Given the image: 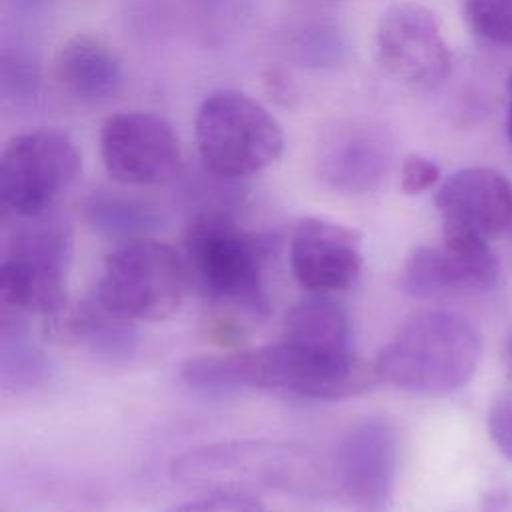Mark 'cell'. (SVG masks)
<instances>
[{
  "label": "cell",
  "instance_id": "1",
  "mask_svg": "<svg viewBox=\"0 0 512 512\" xmlns=\"http://www.w3.org/2000/svg\"><path fill=\"white\" fill-rule=\"evenodd\" d=\"M180 378L204 392L260 388L314 400L350 398L378 382L374 364L352 350L324 352L286 340L256 350L188 358L180 366Z\"/></svg>",
  "mask_w": 512,
  "mask_h": 512
},
{
  "label": "cell",
  "instance_id": "2",
  "mask_svg": "<svg viewBox=\"0 0 512 512\" xmlns=\"http://www.w3.org/2000/svg\"><path fill=\"white\" fill-rule=\"evenodd\" d=\"M482 358V336L472 320L450 310H426L406 320L378 352V380L422 396L466 386Z\"/></svg>",
  "mask_w": 512,
  "mask_h": 512
},
{
  "label": "cell",
  "instance_id": "3",
  "mask_svg": "<svg viewBox=\"0 0 512 512\" xmlns=\"http://www.w3.org/2000/svg\"><path fill=\"white\" fill-rule=\"evenodd\" d=\"M268 242L232 216L196 214L184 232V262L196 288L218 306L264 318L270 300L264 284Z\"/></svg>",
  "mask_w": 512,
  "mask_h": 512
},
{
  "label": "cell",
  "instance_id": "4",
  "mask_svg": "<svg viewBox=\"0 0 512 512\" xmlns=\"http://www.w3.org/2000/svg\"><path fill=\"white\" fill-rule=\"evenodd\" d=\"M178 484L212 494L308 492L320 478V464L298 444L272 440H232L206 444L180 454L172 462Z\"/></svg>",
  "mask_w": 512,
  "mask_h": 512
},
{
  "label": "cell",
  "instance_id": "5",
  "mask_svg": "<svg viewBox=\"0 0 512 512\" xmlns=\"http://www.w3.org/2000/svg\"><path fill=\"white\" fill-rule=\"evenodd\" d=\"M190 282L184 256L152 238H134L112 250L90 294L106 312L126 322L172 316Z\"/></svg>",
  "mask_w": 512,
  "mask_h": 512
},
{
  "label": "cell",
  "instance_id": "6",
  "mask_svg": "<svg viewBox=\"0 0 512 512\" xmlns=\"http://www.w3.org/2000/svg\"><path fill=\"white\" fill-rule=\"evenodd\" d=\"M194 136L204 168L222 180L264 170L284 148L278 120L258 100L228 88L214 90L202 100Z\"/></svg>",
  "mask_w": 512,
  "mask_h": 512
},
{
  "label": "cell",
  "instance_id": "7",
  "mask_svg": "<svg viewBox=\"0 0 512 512\" xmlns=\"http://www.w3.org/2000/svg\"><path fill=\"white\" fill-rule=\"evenodd\" d=\"M4 238L0 260V296L18 312L56 316L66 304V280L72 254L68 226L54 218L18 216Z\"/></svg>",
  "mask_w": 512,
  "mask_h": 512
},
{
  "label": "cell",
  "instance_id": "8",
  "mask_svg": "<svg viewBox=\"0 0 512 512\" xmlns=\"http://www.w3.org/2000/svg\"><path fill=\"white\" fill-rule=\"evenodd\" d=\"M80 152L58 130L14 136L0 158V194L14 216L44 214L76 180Z\"/></svg>",
  "mask_w": 512,
  "mask_h": 512
},
{
  "label": "cell",
  "instance_id": "9",
  "mask_svg": "<svg viewBox=\"0 0 512 512\" xmlns=\"http://www.w3.org/2000/svg\"><path fill=\"white\" fill-rule=\"evenodd\" d=\"M500 264L486 240L442 232L440 246H416L400 270V288L412 298H444L490 292Z\"/></svg>",
  "mask_w": 512,
  "mask_h": 512
},
{
  "label": "cell",
  "instance_id": "10",
  "mask_svg": "<svg viewBox=\"0 0 512 512\" xmlns=\"http://www.w3.org/2000/svg\"><path fill=\"white\" fill-rule=\"evenodd\" d=\"M376 52L394 78L420 90L436 88L452 70V54L436 14L416 2L386 8L376 30Z\"/></svg>",
  "mask_w": 512,
  "mask_h": 512
},
{
  "label": "cell",
  "instance_id": "11",
  "mask_svg": "<svg viewBox=\"0 0 512 512\" xmlns=\"http://www.w3.org/2000/svg\"><path fill=\"white\" fill-rule=\"evenodd\" d=\"M100 156L114 180L132 186L168 182L182 160L174 128L152 112L108 116L100 128Z\"/></svg>",
  "mask_w": 512,
  "mask_h": 512
},
{
  "label": "cell",
  "instance_id": "12",
  "mask_svg": "<svg viewBox=\"0 0 512 512\" xmlns=\"http://www.w3.org/2000/svg\"><path fill=\"white\" fill-rule=\"evenodd\" d=\"M398 470V432L386 418L358 422L336 456V484L352 512H388Z\"/></svg>",
  "mask_w": 512,
  "mask_h": 512
},
{
  "label": "cell",
  "instance_id": "13",
  "mask_svg": "<svg viewBox=\"0 0 512 512\" xmlns=\"http://www.w3.org/2000/svg\"><path fill=\"white\" fill-rule=\"evenodd\" d=\"M290 266L310 294L346 290L362 270L360 234L324 218H302L290 238Z\"/></svg>",
  "mask_w": 512,
  "mask_h": 512
},
{
  "label": "cell",
  "instance_id": "14",
  "mask_svg": "<svg viewBox=\"0 0 512 512\" xmlns=\"http://www.w3.org/2000/svg\"><path fill=\"white\" fill-rule=\"evenodd\" d=\"M442 232L490 242L512 222V186L494 168L474 166L450 174L436 190Z\"/></svg>",
  "mask_w": 512,
  "mask_h": 512
},
{
  "label": "cell",
  "instance_id": "15",
  "mask_svg": "<svg viewBox=\"0 0 512 512\" xmlns=\"http://www.w3.org/2000/svg\"><path fill=\"white\" fill-rule=\"evenodd\" d=\"M390 144L366 122H342L324 132L316 152L320 180L342 194L374 192L390 170Z\"/></svg>",
  "mask_w": 512,
  "mask_h": 512
},
{
  "label": "cell",
  "instance_id": "16",
  "mask_svg": "<svg viewBox=\"0 0 512 512\" xmlns=\"http://www.w3.org/2000/svg\"><path fill=\"white\" fill-rule=\"evenodd\" d=\"M56 74L64 90L86 104L108 102L124 86L118 54L90 34H76L62 44L56 56Z\"/></svg>",
  "mask_w": 512,
  "mask_h": 512
},
{
  "label": "cell",
  "instance_id": "17",
  "mask_svg": "<svg viewBox=\"0 0 512 512\" xmlns=\"http://www.w3.org/2000/svg\"><path fill=\"white\" fill-rule=\"evenodd\" d=\"M144 22L160 32L214 38L244 16L248 0H140Z\"/></svg>",
  "mask_w": 512,
  "mask_h": 512
},
{
  "label": "cell",
  "instance_id": "18",
  "mask_svg": "<svg viewBox=\"0 0 512 512\" xmlns=\"http://www.w3.org/2000/svg\"><path fill=\"white\" fill-rule=\"evenodd\" d=\"M282 340L324 352H348L352 322L340 302L328 294H312L288 310Z\"/></svg>",
  "mask_w": 512,
  "mask_h": 512
},
{
  "label": "cell",
  "instance_id": "19",
  "mask_svg": "<svg viewBox=\"0 0 512 512\" xmlns=\"http://www.w3.org/2000/svg\"><path fill=\"white\" fill-rule=\"evenodd\" d=\"M50 376V362L34 342L18 310H4L0 320V386L6 392H24Z\"/></svg>",
  "mask_w": 512,
  "mask_h": 512
},
{
  "label": "cell",
  "instance_id": "20",
  "mask_svg": "<svg viewBox=\"0 0 512 512\" xmlns=\"http://www.w3.org/2000/svg\"><path fill=\"white\" fill-rule=\"evenodd\" d=\"M86 220L98 234L126 242L146 238L158 226L160 214L142 198L114 190H96L86 200Z\"/></svg>",
  "mask_w": 512,
  "mask_h": 512
},
{
  "label": "cell",
  "instance_id": "21",
  "mask_svg": "<svg viewBox=\"0 0 512 512\" xmlns=\"http://www.w3.org/2000/svg\"><path fill=\"white\" fill-rule=\"evenodd\" d=\"M68 330L76 340L108 358H126L136 346L134 324L112 316L92 296L72 314Z\"/></svg>",
  "mask_w": 512,
  "mask_h": 512
},
{
  "label": "cell",
  "instance_id": "22",
  "mask_svg": "<svg viewBox=\"0 0 512 512\" xmlns=\"http://www.w3.org/2000/svg\"><path fill=\"white\" fill-rule=\"evenodd\" d=\"M292 58L306 68H334L346 60L344 32L330 20H312L298 26L290 38Z\"/></svg>",
  "mask_w": 512,
  "mask_h": 512
},
{
  "label": "cell",
  "instance_id": "23",
  "mask_svg": "<svg viewBox=\"0 0 512 512\" xmlns=\"http://www.w3.org/2000/svg\"><path fill=\"white\" fill-rule=\"evenodd\" d=\"M464 20L476 36L512 48V0H464Z\"/></svg>",
  "mask_w": 512,
  "mask_h": 512
},
{
  "label": "cell",
  "instance_id": "24",
  "mask_svg": "<svg viewBox=\"0 0 512 512\" xmlns=\"http://www.w3.org/2000/svg\"><path fill=\"white\" fill-rule=\"evenodd\" d=\"M486 424L498 452L512 462V390H504L492 398Z\"/></svg>",
  "mask_w": 512,
  "mask_h": 512
},
{
  "label": "cell",
  "instance_id": "25",
  "mask_svg": "<svg viewBox=\"0 0 512 512\" xmlns=\"http://www.w3.org/2000/svg\"><path fill=\"white\" fill-rule=\"evenodd\" d=\"M440 180V168L434 160L422 156V154H408L402 160L400 168V186L404 194L418 196L432 186H436Z\"/></svg>",
  "mask_w": 512,
  "mask_h": 512
},
{
  "label": "cell",
  "instance_id": "26",
  "mask_svg": "<svg viewBox=\"0 0 512 512\" xmlns=\"http://www.w3.org/2000/svg\"><path fill=\"white\" fill-rule=\"evenodd\" d=\"M170 512H266V508L248 494L216 492L212 496L186 502Z\"/></svg>",
  "mask_w": 512,
  "mask_h": 512
},
{
  "label": "cell",
  "instance_id": "27",
  "mask_svg": "<svg viewBox=\"0 0 512 512\" xmlns=\"http://www.w3.org/2000/svg\"><path fill=\"white\" fill-rule=\"evenodd\" d=\"M36 68L28 58L4 56L2 64V90L6 96H30L36 86Z\"/></svg>",
  "mask_w": 512,
  "mask_h": 512
},
{
  "label": "cell",
  "instance_id": "28",
  "mask_svg": "<svg viewBox=\"0 0 512 512\" xmlns=\"http://www.w3.org/2000/svg\"><path fill=\"white\" fill-rule=\"evenodd\" d=\"M262 82H264V90L268 92V96L280 104V106H286L290 108L296 98H298V90H296V84L292 82L290 74L280 68V66H270L264 76H262Z\"/></svg>",
  "mask_w": 512,
  "mask_h": 512
},
{
  "label": "cell",
  "instance_id": "29",
  "mask_svg": "<svg viewBox=\"0 0 512 512\" xmlns=\"http://www.w3.org/2000/svg\"><path fill=\"white\" fill-rule=\"evenodd\" d=\"M506 132L512 142V76H510V106H508V118H506Z\"/></svg>",
  "mask_w": 512,
  "mask_h": 512
},
{
  "label": "cell",
  "instance_id": "30",
  "mask_svg": "<svg viewBox=\"0 0 512 512\" xmlns=\"http://www.w3.org/2000/svg\"><path fill=\"white\" fill-rule=\"evenodd\" d=\"M506 370H508V374L512 378V334H510V338L506 342Z\"/></svg>",
  "mask_w": 512,
  "mask_h": 512
},
{
  "label": "cell",
  "instance_id": "31",
  "mask_svg": "<svg viewBox=\"0 0 512 512\" xmlns=\"http://www.w3.org/2000/svg\"><path fill=\"white\" fill-rule=\"evenodd\" d=\"M304 4H310V6H330V4H336L340 0H300Z\"/></svg>",
  "mask_w": 512,
  "mask_h": 512
},
{
  "label": "cell",
  "instance_id": "32",
  "mask_svg": "<svg viewBox=\"0 0 512 512\" xmlns=\"http://www.w3.org/2000/svg\"><path fill=\"white\" fill-rule=\"evenodd\" d=\"M508 228H512V222H510V226H508Z\"/></svg>",
  "mask_w": 512,
  "mask_h": 512
}]
</instances>
